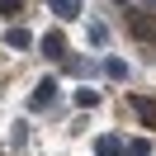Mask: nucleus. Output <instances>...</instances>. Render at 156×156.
<instances>
[{"instance_id":"1","label":"nucleus","mask_w":156,"mask_h":156,"mask_svg":"<svg viewBox=\"0 0 156 156\" xmlns=\"http://www.w3.org/2000/svg\"><path fill=\"white\" fill-rule=\"evenodd\" d=\"M43 52H48V57H62V52H66V43H62V33H52V38H43Z\"/></svg>"},{"instance_id":"2","label":"nucleus","mask_w":156,"mask_h":156,"mask_svg":"<svg viewBox=\"0 0 156 156\" xmlns=\"http://www.w3.org/2000/svg\"><path fill=\"white\" fill-rule=\"evenodd\" d=\"M52 90H57V80L48 76V80H43V85H38V95H33V104H48V99H52Z\"/></svg>"},{"instance_id":"3","label":"nucleus","mask_w":156,"mask_h":156,"mask_svg":"<svg viewBox=\"0 0 156 156\" xmlns=\"http://www.w3.org/2000/svg\"><path fill=\"white\" fill-rule=\"evenodd\" d=\"M52 10H57V14H66V19H71V14L80 10V5H76V0H52Z\"/></svg>"},{"instance_id":"4","label":"nucleus","mask_w":156,"mask_h":156,"mask_svg":"<svg viewBox=\"0 0 156 156\" xmlns=\"http://www.w3.org/2000/svg\"><path fill=\"white\" fill-rule=\"evenodd\" d=\"M5 43H10V48H29V33H24V29H10V38H5Z\"/></svg>"},{"instance_id":"5","label":"nucleus","mask_w":156,"mask_h":156,"mask_svg":"<svg viewBox=\"0 0 156 156\" xmlns=\"http://www.w3.org/2000/svg\"><path fill=\"white\" fill-rule=\"evenodd\" d=\"M147 5H156V0H147Z\"/></svg>"}]
</instances>
